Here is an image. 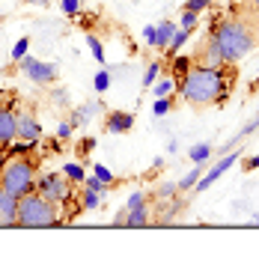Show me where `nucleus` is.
I'll use <instances>...</instances> for the list:
<instances>
[{
	"mask_svg": "<svg viewBox=\"0 0 259 262\" xmlns=\"http://www.w3.org/2000/svg\"><path fill=\"white\" fill-rule=\"evenodd\" d=\"M87 45H90V51H93V57H96L98 63H104V45L98 42L93 33H87Z\"/></svg>",
	"mask_w": 259,
	"mask_h": 262,
	"instance_id": "obj_25",
	"label": "nucleus"
},
{
	"mask_svg": "<svg viewBox=\"0 0 259 262\" xmlns=\"http://www.w3.org/2000/svg\"><path fill=\"white\" fill-rule=\"evenodd\" d=\"M63 176H66V179H72V182H78V185H83V179H87V170H83L78 161H69L63 167Z\"/></svg>",
	"mask_w": 259,
	"mask_h": 262,
	"instance_id": "obj_20",
	"label": "nucleus"
},
{
	"mask_svg": "<svg viewBox=\"0 0 259 262\" xmlns=\"http://www.w3.org/2000/svg\"><path fill=\"white\" fill-rule=\"evenodd\" d=\"M143 39H146V45L155 48V24H152V27H143Z\"/></svg>",
	"mask_w": 259,
	"mask_h": 262,
	"instance_id": "obj_38",
	"label": "nucleus"
},
{
	"mask_svg": "<svg viewBox=\"0 0 259 262\" xmlns=\"http://www.w3.org/2000/svg\"><path fill=\"white\" fill-rule=\"evenodd\" d=\"M104 111V104L98 101V98H93V101H87V104H81V107H75L72 111V116H69V122L78 128V125H87V122H93V116L101 114Z\"/></svg>",
	"mask_w": 259,
	"mask_h": 262,
	"instance_id": "obj_13",
	"label": "nucleus"
},
{
	"mask_svg": "<svg viewBox=\"0 0 259 262\" xmlns=\"http://www.w3.org/2000/svg\"><path fill=\"white\" fill-rule=\"evenodd\" d=\"M0 188L9 194L24 196L36 188V161L33 155H9L0 167Z\"/></svg>",
	"mask_w": 259,
	"mask_h": 262,
	"instance_id": "obj_3",
	"label": "nucleus"
},
{
	"mask_svg": "<svg viewBox=\"0 0 259 262\" xmlns=\"http://www.w3.org/2000/svg\"><path fill=\"white\" fill-rule=\"evenodd\" d=\"M51 98H54V104H57V107H63L69 96H66V90H54V93H51Z\"/></svg>",
	"mask_w": 259,
	"mask_h": 262,
	"instance_id": "obj_36",
	"label": "nucleus"
},
{
	"mask_svg": "<svg viewBox=\"0 0 259 262\" xmlns=\"http://www.w3.org/2000/svg\"><path fill=\"white\" fill-rule=\"evenodd\" d=\"M93 146H96V140H93V137H83L81 143H78V152H81V155H83V152H90V149H93Z\"/></svg>",
	"mask_w": 259,
	"mask_h": 262,
	"instance_id": "obj_39",
	"label": "nucleus"
},
{
	"mask_svg": "<svg viewBox=\"0 0 259 262\" xmlns=\"http://www.w3.org/2000/svg\"><path fill=\"white\" fill-rule=\"evenodd\" d=\"M235 83V72L232 63L221 66V69H209V66H191L188 75L176 83V93L185 104L191 107H211V104H224L232 93Z\"/></svg>",
	"mask_w": 259,
	"mask_h": 262,
	"instance_id": "obj_1",
	"label": "nucleus"
},
{
	"mask_svg": "<svg viewBox=\"0 0 259 262\" xmlns=\"http://www.w3.org/2000/svg\"><path fill=\"white\" fill-rule=\"evenodd\" d=\"M176 30H179V24H173L170 18H167V21H161V24H155V48H158V51H167V45L173 42Z\"/></svg>",
	"mask_w": 259,
	"mask_h": 262,
	"instance_id": "obj_14",
	"label": "nucleus"
},
{
	"mask_svg": "<svg viewBox=\"0 0 259 262\" xmlns=\"http://www.w3.org/2000/svg\"><path fill=\"white\" fill-rule=\"evenodd\" d=\"M27 51H30V39H27V36H21V39L15 42V48H12V63H18Z\"/></svg>",
	"mask_w": 259,
	"mask_h": 262,
	"instance_id": "obj_27",
	"label": "nucleus"
},
{
	"mask_svg": "<svg viewBox=\"0 0 259 262\" xmlns=\"http://www.w3.org/2000/svg\"><path fill=\"white\" fill-rule=\"evenodd\" d=\"M197 66H209V69H221V66H227V60H224V54H221V48H218V42L214 39H206L203 45H200V51H197L194 57H191Z\"/></svg>",
	"mask_w": 259,
	"mask_h": 262,
	"instance_id": "obj_8",
	"label": "nucleus"
},
{
	"mask_svg": "<svg viewBox=\"0 0 259 262\" xmlns=\"http://www.w3.org/2000/svg\"><path fill=\"white\" fill-rule=\"evenodd\" d=\"M111 90V72L107 69H98L96 72V93H107Z\"/></svg>",
	"mask_w": 259,
	"mask_h": 262,
	"instance_id": "obj_26",
	"label": "nucleus"
},
{
	"mask_svg": "<svg viewBox=\"0 0 259 262\" xmlns=\"http://www.w3.org/2000/svg\"><path fill=\"white\" fill-rule=\"evenodd\" d=\"M60 6H63L66 15H78L81 12V0H60Z\"/></svg>",
	"mask_w": 259,
	"mask_h": 262,
	"instance_id": "obj_33",
	"label": "nucleus"
},
{
	"mask_svg": "<svg viewBox=\"0 0 259 262\" xmlns=\"http://www.w3.org/2000/svg\"><path fill=\"white\" fill-rule=\"evenodd\" d=\"M24 3H27V6H48L51 0H24Z\"/></svg>",
	"mask_w": 259,
	"mask_h": 262,
	"instance_id": "obj_40",
	"label": "nucleus"
},
{
	"mask_svg": "<svg viewBox=\"0 0 259 262\" xmlns=\"http://www.w3.org/2000/svg\"><path fill=\"white\" fill-rule=\"evenodd\" d=\"M104 128L111 134H128L134 128V114H128V111H111L104 116Z\"/></svg>",
	"mask_w": 259,
	"mask_h": 262,
	"instance_id": "obj_12",
	"label": "nucleus"
},
{
	"mask_svg": "<svg viewBox=\"0 0 259 262\" xmlns=\"http://www.w3.org/2000/svg\"><path fill=\"white\" fill-rule=\"evenodd\" d=\"M33 191H39V194L51 200L54 206H66V203H72V196H75V188H72V179H66L63 173H36V188Z\"/></svg>",
	"mask_w": 259,
	"mask_h": 262,
	"instance_id": "obj_5",
	"label": "nucleus"
},
{
	"mask_svg": "<svg viewBox=\"0 0 259 262\" xmlns=\"http://www.w3.org/2000/svg\"><path fill=\"white\" fill-rule=\"evenodd\" d=\"M209 36L218 42L224 60L232 66L239 63V60H244L250 51L256 48V30L244 18H221V21H211Z\"/></svg>",
	"mask_w": 259,
	"mask_h": 262,
	"instance_id": "obj_2",
	"label": "nucleus"
},
{
	"mask_svg": "<svg viewBox=\"0 0 259 262\" xmlns=\"http://www.w3.org/2000/svg\"><path fill=\"white\" fill-rule=\"evenodd\" d=\"M176 191H179L176 182H167V185H161V188H158V194H155V196H161V200H173V196H176Z\"/></svg>",
	"mask_w": 259,
	"mask_h": 262,
	"instance_id": "obj_32",
	"label": "nucleus"
},
{
	"mask_svg": "<svg viewBox=\"0 0 259 262\" xmlns=\"http://www.w3.org/2000/svg\"><path fill=\"white\" fill-rule=\"evenodd\" d=\"M188 155H191L194 164H206L211 158V143H194V146L188 149Z\"/></svg>",
	"mask_w": 259,
	"mask_h": 262,
	"instance_id": "obj_18",
	"label": "nucleus"
},
{
	"mask_svg": "<svg viewBox=\"0 0 259 262\" xmlns=\"http://www.w3.org/2000/svg\"><path fill=\"white\" fill-rule=\"evenodd\" d=\"M242 167L247 170V173H250V170H259V155H253V158H244Z\"/></svg>",
	"mask_w": 259,
	"mask_h": 262,
	"instance_id": "obj_37",
	"label": "nucleus"
},
{
	"mask_svg": "<svg viewBox=\"0 0 259 262\" xmlns=\"http://www.w3.org/2000/svg\"><path fill=\"white\" fill-rule=\"evenodd\" d=\"M209 6H211V0H185V6H182V9H191V12L200 15V12H203V9H209Z\"/></svg>",
	"mask_w": 259,
	"mask_h": 262,
	"instance_id": "obj_31",
	"label": "nucleus"
},
{
	"mask_svg": "<svg viewBox=\"0 0 259 262\" xmlns=\"http://www.w3.org/2000/svg\"><path fill=\"white\" fill-rule=\"evenodd\" d=\"M93 176H96V179H101L104 185H114V179H116V176L107 170V167H104V164H96V167H93Z\"/></svg>",
	"mask_w": 259,
	"mask_h": 262,
	"instance_id": "obj_28",
	"label": "nucleus"
},
{
	"mask_svg": "<svg viewBox=\"0 0 259 262\" xmlns=\"http://www.w3.org/2000/svg\"><path fill=\"white\" fill-rule=\"evenodd\" d=\"M101 206V194H96V191H83L81 194V209L83 212H93V209H98Z\"/></svg>",
	"mask_w": 259,
	"mask_h": 262,
	"instance_id": "obj_22",
	"label": "nucleus"
},
{
	"mask_svg": "<svg viewBox=\"0 0 259 262\" xmlns=\"http://www.w3.org/2000/svg\"><path fill=\"white\" fill-rule=\"evenodd\" d=\"M18 140V114L9 104H0V149Z\"/></svg>",
	"mask_w": 259,
	"mask_h": 262,
	"instance_id": "obj_7",
	"label": "nucleus"
},
{
	"mask_svg": "<svg viewBox=\"0 0 259 262\" xmlns=\"http://www.w3.org/2000/svg\"><path fill=\"white\" fill-rule=\"evenodd\" d=\"M143 203H149V196H146L143 191H134V194L128 196V203H125V212H128V209H137V206H143Z\"/></svg>",
	"mask_w": 259,
	"mask_h": 262,
	"instance_id": "obj_30",
	"label": "nucleus"
},
{
	"mask_svg": "<svg viewBox=\"0 0 259 262\" xmlns=\"http://www.w3.org/2000/svg\"><path fill=\"white\" fill-rule=\"evenodd\" d=\"M152 93H155V98L158 96H173V93H176V81H173L170 75H161L158 81L152 83Z\"/></svg>",
	"mask_w": 259,
	"mask_h": 262,
	"instance_id": "obj_17",
	"label": "nucleus"
},
{
	"mask_svg": "<svg viewBox=\"0 0 259 262\" xmlns=\"http://www.w3.org/2000/svg\"><path fill=\"white\" fill-rule=\"evenodd\" d=\"M179 27H182V30H188V33H194L197 27H200V18H197V12L185 9V12H182V21H179Z\"/></svg>",
	"mask_w": 259,
	"mask_h": 262,
	"instance_id": "obj_24",
	"label": "nucleus"
},
{
	"mask_svg": "<svg viewBox=\"0 0 259 262\" xmlns=\"http://www.w3.org/2000/svg\"><path fill=\"white\" fill-rule=\"evenodd\" d=\"M12 224H18V196L0 188V227H12Z\"/></svg>",
	"mask_w": 259,
	"mask_h": 262,
	"instance_id": "obj_11",
	"label": "nucleus"
},
{
	"mask_svg": "<svg viewBox=\"0 0 259 262\" xmlns=\"http://www.w3.org/2000/svg\"><path fill=\"white\" fill-rule=\"evenodd\" d=\"M72 131H75V125L66 119V122H60V125H57V137H60V140H72Z\"/></svg>",
	"mask_w": 259,
	"mask_h": 262,
	"instance_id": "obj_34",
	"label": "nucleus"
},
{
	"mask_svg": "<svg viewBox=\"0 0 259 262\" xmlns=\"http://www.w3.org/2000/svg\"><path fill=\"white\" fill-rule=\"evenodd\" d=\"M18 66H21V72H24L33 83H51L54 78H57V66L42 63V60H36V57H30V54H24V57L18 60Z\"/></svg>",
	"mask_w": 259,
	"mask_h": 262,
	"instance_id": "obj_6",
	"label": "nucleus"
},
{
	"mask_svg": "<svg viewBox=\"0 0 259 262\" xmlns=\"http://www.w3.org/2000/svg\"><path fill=\"white\" fill-rule=\"evenodd\" d=\"M83 188H87V191H96V194H104L111 185H104V182L96 179V176H87V179H83Z\"/></svg>",
	"mask_w": 259,
	"mask_h": 262,
	"instance_id": "obj_29",
	"label": "nucleus"
},
{
	"mask_svg": "<svg viewBox=\"0 0 259 262\" xmlns=\"http://www.w3.org/2000/svg\"><path fill=\"white\" fill-rule=\"evenodd\" d=\"M149 217H152V212H149V206L143 203V206H137V209H128V212H125L122 227H146Z\"/></svg>",
	"mask_w": 259,
	"mask_h": 262,
	"instance_id": "obj_16",
	"label": "nucleus"
},
{
	"mask_svg": "<svg viewBox=\"0 0 259 262\" xmlns=\"http://www.w3.org/2000/svg\"><path fill=\"white\" fill-rule=\"evenodd\" d=\"M235 161H239V155H235V152H227V155H224L221 161L214 164V167H211L206 176H200V182L194 185V191H197V194H203V191H206L209 185H214V182L221 179V176H224V173H227V170H229V167H232Z\"/></svg>",
	"mask_w": 259,
	"mask_h": 262,
	"instance_id": "obj_10",
	"label": "nucleus"
},
{
	"mask_svg": "<svg viewBox=\"0 0 259 262\" xmlns=\"http://www.w3.org/2000/svg\"><path fill=\"white\" fill-rule=\"evenodd\" d=\"M170 111H173V98L170 96H158L155 98V104H152V114L155 116H167Z\"/></svg>",
	"mask_w": 259,
	"mask_h": 262,
	"instance_id": "obj_23",
	"label": "nucleus"
},
{
	"mask_svg": "<svg viewBox=\"0 0 259 262\" xmlns=\"http://www.w3.org/2000/svg\"><path fill=\"white\" fill-rule=\"evenodd\" d=\"M200 176H203V164H197V167L191 170V173H185V176H182V179L176 182V185H179V191H191V188H194L197 182H200Z\"/></svg>",
	"mask_w": 259,
	"mask_h": 262,
	"instance_id": "obj_19",
	"label": "nucleus"
},
{
	"mask_svg": "<svg viewBox=\"0 0 259 262\" xmlns=\"http://www.w3.org/2000/svg\"><path fill=\"white\" fill-rule=\"evenodd\" d=\"M253 131H259V116H253V119H250V122H247V125H244L242 131H239V137H250V134H253Z\"/></svg>",
	"mask_w": 259,
	"mask_h": 262,
	"instance_id": "obj_35",
	"label": "nucleus"
},
{
	"mask_svg": "<svg viewBox=\"0 0 259 262\" xmlns=\"http://www.w3.org/2000/svg\"><path fill=\"white\" fill-rule=\"evenodd\" d=\"M54 224H60V206L45 200L39 191L18 196V227H54Z\"/></svg>",
	"mask_w": 259,
	"mask_h": 262,
	"instance_id": "obj_4",
	"label": "nucleus"
},
{
	"mask_svg": "<svg viewBox=\"0 0 259 262\" xmlns=\"http://www.w3.org/2000/svg\"><path fill=\"white\" fill-rule=\"evenodd\" d=\"M253 6H256V9H259V0H253Z\"/></svg>",
	"mask_w": 259,
	"mask_h": 262,
	"instance_id": "obj_41",
	"label": "nucleus"
},
{
	"mask_svg": "<svg viewBox=\"0 0 259 262\" xmlns=\"http://www.w3.org/2000/svg\"><path fill=\"white\" fill-rule=\"evenodd\" d=\"M191 66H194L191 54H176V57H170V69H167V72H170V78L179 83L185 75H188V69H191Z\"/></svg>",
	"mask_w": 259,
	"mask_h": 262,
	"instance_id": "obj_15",
	"label": "nucleus"
},
{
	"mask_svg": "<svg viewBox=\"0 0 259 262\" xmlns=\"http://www.w3.org/2000/svg\"><path fill=\"white\" fill-rule=\"evenodd\" d=\"M18 140H27V143H39L42 140V125L33 111H21L18 114Z\"/></svg>",
	"mask_w": 259,
	"mask_h": 262,
	"instance_id": "obj_9",
	"label": "nucleus"
},
{
	"mask_svg": "<svg viewBox=\"0 0 259 262\" xmlns=\"http://www.w3.org/2000/svg\"><path fill=\"white\" fill-rule=\"evenodd\" d=\"M161 75H164V63H158V60H155V63H149V69H146V75H143V86L149 90V86L158 81Z\"/></svg>",
	"mask_w": 259,
	"mask_h": 262,
	"instance_id": "obj_21",
	"label": "nucleus"
}]
</instances>
